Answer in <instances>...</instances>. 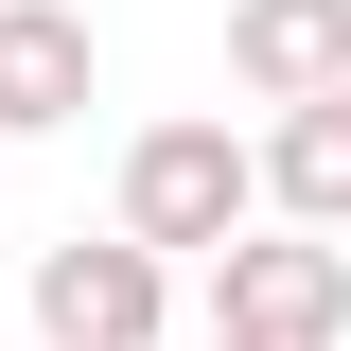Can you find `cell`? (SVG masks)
Returning a JSON list of instances; mask_svg holds the SVG:
<instances>
[{"instance_id": "obj_1", "label": "cell", "mask_w": 351, "mask_h": 351, "mask_svg": "<svg viewBox=\"0 0 351 351\" xmlns=\"http://www.w3.org/2000/svg\"><path fill=\"white\" fill-rule=\"evenodd\" d=\"M246 211H263V158H246V141H228V123H141L123 141V228H141V246H193V263H211V246H246Z\"/></svg>"}, {"instance_id": "obj_2", "label": "cell", "mask_w": 351, "mask_h": 351, "mask_svg": "<svg viewBox=\"0 0 351 351\" xmlns=\"http://www.w3.org/2000/svg\"><path fill=\"white\" fill-rule=\"evenodd\" d=\"M211 334L334 351L351 334V246H334V228H246V246H211Z\"/></svg>"}, {"instance_id": "obj_3", "label": "cell", "mask_w": 351, "mask_h": 351, "mask_svg": "<svg viewBox=\"0 0 351 351\" xmlns=\"http://www.w3.org/2000/svg\"><path fill=\"white\" fill-rule=\"evenodd\" d=\"M36 334H53V351H158V246H141V228L36 246Z\"/></svg>"}, {"instance_id": "obj_4", "label": "cell", "mask_w": 351, "mask_h": 351, "mask_svg": "<svg viewBox=\"0 0 351 351\" xmlns=\"http://www.w3.org/2000/svg\"><path fill=\"white\" fill-rule=\"evenodd\" d=\"M228 88H246V106L351 88V0H228Z\"/></svg>"}, {"instance_id": "obj_5", "label": "cell", "mask_w": 351, "mask_h": 351, "mask_svg": "<svg viewBox=\"0 0 351 351\" xmlns=\"http://www.w3.org/2000/svg\"><path fill=\"white\" fill-rule=\"evenodd\" d=\"M88 123V18L71 0H0V141Z\"/></svg>"}, {"instance_id": "obj_6", "label": "cell", "mask_w": 351, "mask_h": 351, "mask_svg": "<svg viewBox=\"0 0 351 351\" xmlns=\"http://www.w3.org/2000/svg\"><path fill=\"white\" fill-rule=\"evenodd\" d=\"M263 211H281V228H351V88L281 106V141H263Z\"/></svg>"}, {"instance_id": "obj_7", "label": "cell", "mask_w": 351, "mask_h": 351, "mask_svg": "<svg viewBox=\"0 0 351 351\" xmlns=\"http://www.w3.org/2000/svg\"><path fill=\"white\" fill-rule=\"evenodd\" d=\"M211 351H263V334H211Z\"/></svg>"}]
</instances>
